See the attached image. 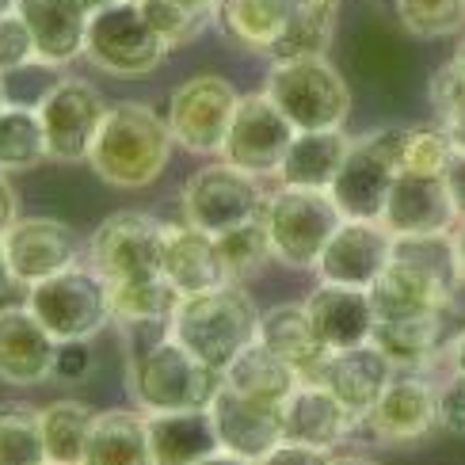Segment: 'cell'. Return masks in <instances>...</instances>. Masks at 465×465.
Returning <instances> with one entry per match:
<instances>
[{"instance_id":"obj_9","label":"cell","mask_w":465,"mask_h":465,"mask_svg":"<svg viewBox=\"0 0 465 465\" xmlns=\"http://www.w3.org/2000/svg\"><path fill=\"white\" fill-rule=\"evenodd\" d=\"M237 104H241V92L225 76L218 73L191 76V81H183L168 95L164 119L172 130V142L187 153H195V157H218Z\"/></svg>"},{"instance_id":"obj_28","label":"cell","mask_w":465,"mask_h":465,"mask_svg":"<svg viewBox=\"0 0 465 465\" xmlns=\"http://www.w3.org/2000/svg\"><path fill=\"white\" fill-rule=\"evenodd\" d=\"M347 149H351V138L343 130H298L282 157L279 183L328 191L340 176Z\"/></svg>"},{"instance_id":"obj_22","label":"cell","mask_w":465,"mask_h":465,"mask_svg":"<svg viewBox=\"0 0 465 465\" xmlns=\"http://www.w3.org/2000/svg\"><path fill=\"white\" fill-rule=\"evenodd\" d=\"M393 378H397L393 362L385 359L374 343H359V347H347V351H328L321 374H317V381L324 390H332L343 401V409L359 423L371 416V409Z\"/></svg>"},{"instance_id":"obj_26","label":"cell","mask_w":465,"mask_h":465,"mask_svg":"<svg viewBox=\"0 0 465 465\" xmlns=\"http://www.w3.org/2000/svg\"><path fill=\"white\" fill-rule=\"evenodd\" d=\"M81 465H153L149 416L142 409L95 412Z\"/></svg>"},{"instance_id":"obj_14","label":"cell","mask_w":465,"mask_h":465,"mask_svg":"<svg viewBox=\"0 0 465 465\" xmlns=\"http://www.w3.org/2000/svg\"><path fill=\"white\" fill-rule=\"evenodd\" d=\"M393 260V232L381 222H359L343 218V225L332 232V241L317 260V279L321 282H340V286H359L371 290L378 275Z\"/></svg>"},{"instance_id":"obj_3","label":"cell","mask_w":465,"mask_h":465,"mask_svg":"<svg viewBox=\"0 0 465 465\" xmlns=\"http://www.w3.org/2000/svg\"><path fill=\"white\" fill-rule=\"evenodd\" d=\"M218 390H222V371L195 359L172 336L153 343L130 371V397L145 416L210 409Z\"/></svg>"},{"instance_id":"obj_34","label":"cell","mask_w":465,"mask_h":465,"mask_svg":"<svg viewBox=\"0 0 465 465\" xmlns=\"http://www.w3.org/2000/svg\"><path fill=\"white\" fill-rule=\"evenodd\" d=\"M95 412L81 401H54L43 409V442L50 465H81Z\"/></svg>"},{"instance_id":"obj_56","label":"cell","mask_w":465,"mask_h":465,"mask_svg":"<svg viewBox=\"0 0 465 465\" xmlns=\"http://www.w3.org/2000/svg\"><path fill=\"white\" fill-rule=\"evenodd\" d=\"M454 62L465 69V31H461V38H458V50H454Z\"/></svg>"},{"instance_id":"obj_51","label":"cell","mask_w":465,"mask_h":465,"mask_svg":"<svg viewBox=\"0 0 465 465\" xmlns=\"http://www.w3.org/2000/svg\"><path fill=\"white\" fill-rule=\"evenodd\" d=\"M454 252H458V275H461V286H465V218L454 225Z\"/></svg>"},{"instance_id":"obj_31","label":"cell","mask_w":465,"mask_h":465,"mask_svg":"<svg viewBox=\"0 0 465 465\" xmlns=\"http://www.w3.org/2000/svg\"><path fill=\"white\" fill-rule=\"evenodd\" d=\"M290 15H294V0H218L214 8L229 43L252 54L275 50Z\"/></svg>"},{"instance_id":"obj_44","label":"cell","mask_w":465,"mask_h":465,"mask_svg":"<svg viewBox=\"0 0 465 465\" xmlns=\"http://www.w3.org/2000/svg\"><path fill=\"white\" fill-rule=\"evenodd\" d=\"M439 428L465 435V378L450 374V381L439 385Z\"/></svg>"},{"instance_id":"obj_29","label":"cell","mask_w":465,"mask_h":465,"mask_svg":"<svg viewBox=\"0 0 465 465\" xmlns=\"http://www.w3.org/2000/svg\"><path fill=\"white\" fill-rule=\"evenodd\" d=\"M149 447H153V465H199L206 454L222 450V442L206 409H187V412H153Z\"/></svg>"},{"instance_id":"obj_50","label":"cell","mask_w":465,"mask_h":465,"mask_svg":"<svg viewBox=\"0 0 465 465\" xmlns=\"http://www.w3.org/2000/svg\"><path fill=\"white\" fill-rule=\"evenodd\" d=\"M199 465H256V461L241 458V454H229V450H214V454H206Z\"/></svg>"},{"instance_id":"obj_20","label":"cell","mask_w":465,"mask_h":465,"mask_svg":"<svg viewBox=\"0 0 465 465\" xmlns=\"http://www.w3.org/2000/svg\"><path fill=\"white\" fill-rule=\"evenodd\" d=\"M305 313L313 321V332L321 336L328 351H347V347L371 343L378 328L371 290H359V286L321 282L305 298Z\"/></svg>"},{"instance_id":"obj_30","label":"cell","mask_w":465,"mask_h":465,"mask_svg":"<svg viewBox=\"0 0 465 465\" xmlns=\"http://www.w3.org/2000/svg\"><path fill=\"white\" fill-rule=\"evenodd\" d=\"M222 381L229 385L232 393H241L248 401H260V404H271V409H282L290 401V393L298 390V371L290 362H282L271 347H263L260 340L244 347V351L225 366Z\"/></svg>"},{"instance_id":"obj_42","label":"cell","mask_w":465,"mask_h":465,"mask_svg":"<svg viewBox=\"0 0 465 465\" xmlns=\"http://www.w3.org/2000/svg\"><path fill=\"white\" fill-rule=\"evenodd\" d=\"M428 95H431V107H435V114H439L442 126L465 114V69L454 62V57H450L447 65H439V69L431 73Z\"/></svg>"},{"instance_id":"obj_16","label":"cell","mask_w":465,"mask_h":465,"mask_svg":"<svg viewBox=\"0 0 465 465\" xmlns=\"http://www.w3.org/2000/svg\"><path fill=\"white\" fill-rule=\"evenodd\" d=\"M57 371V340L31 305H0V381L43 385Z\"/></svg>"},{"instance_id":"obj_7","label":"cell","mask_w":465,"mask_h":465,"mask_svg":"<svg viewBox=\"0 0 465 465\" xmlns=\"http://www.w3.org/2000/svg\"><path fill=\"white\" fill-rule=\"evenodd\" d=\"M172 50L176 46L149 24L142 0H119L104 12H92L84 57L95 69L123 76V81H138V76L157 73Z\"/></svg>"},{"instance_id":"obj_10","label":"cell","mask_w":465,"mask_h":465,"mask_svg":"<svg viewBox=\"0 0 465 465\" xmlns=\"http://www.w3.org/2000/svg\"><path fill=\"white\" fill-rule=\"evenodd\" d=\"M263 199L267 195L260 191L256 176L218 161V164H203L199 172H191L183 183L180 206H183L187 225L210 232V237H222V232L260 218Z\"/></svg>"},{"instance_id":"obj_37","label":"cell","mask_w":465,"mask_h":465,"mask_svg":"<svg viewBox=\"0 0 465 465\" xmlns=\"http://www.w3.org/2000/svg\"><path fill=\"white\" fill-rule=\"evenodd\" d=\"M0 465H46L43 409L24 401L0 404Z\"/></svg>"},{"instance_id":"obj_12","label":"cell","mask_w":465,"mask_h":465,"mask_svg":"<svg viewBox=\"0 0 465 465\" xmlns=\"http://www.w3.org/2000/svg\"><path fill=\"white\" fill-rule=\"evenodd\" d=\"M294 134H298L294 123L275 107V100H271L267 92H248V95H241L237 111H232V123H229V134H225L218 157L256 180L279 176Z\"/></svg>"},{"instance_id":"obj_18","label":"cell","mask_w":465,"mask_h":465,"mask_svg":"<svg viewBox=\"0 0 465 465\" xmlns=\"http://www.w3.org/2000/svg\"><path fill=\"white\" fill-rule=\"evenodd\" d=\"M450 282L435 279L431 271H423L409 260L393 256L390 267L378 275L371 286V302L378 321H412V317H442L454 305Z\"/></svg>"},{"instance_id":"obj_2","label":"cell","mask_w":465,"mask_h":465,"mask_svg":"<svg viewBox=\"0 0 465 465\" xmlns=\"http://www.w3.org/2000/svg\"><path fill=\"white\" fill-rule=\"evenodd\" d=\"M260 309L241 282H225L203 294L180 298L176 313L168 321V336L180 340L195 359L225 374V366L244 347L260 340Z\"/></svg>"},{"instance_id":"obj_11","label":"cell","mask_w":465,"mask_h":465,"mask_svg":"<svg viewBox=\"0 0 465 465\" xmlns=\"http://www.w3.org/2000/svg\"><path fill=\"white\" fill-rule=\"evenodd\" d=\"M161 256H164V222L142 214V210L111 214L88 237V263L107 282H138L161 275Z\"/></svg>"},{"instance_id":"obj_46","label":"cell","mask_w":465,"mask_h":465,"mask_svg":"<svg viewBox=\"0 0 465 465\" xmlns=\"http://www.w3.org/2000/svg\"><path fill=\"white\" fill-rule=\"evenodd\" d=\"M442 183H447V195H450V206L458 222L465 218V149L454 145V157L447 164V172H442Z\"/></svg>"},{"instance_id":"obj_41","label":"cell","mask_w":465,"mask_h":465,"mask_svg":"<svg viewBox=\"0 0 465 465\" xmlns=\"http://www.w3.org/2000/svg\"><path fill=\"white\" fill-rule=\"evenodd\" d=\"M142 8L149 15V24L157 27L172 46L191 43V38L206 27V15L191 12L187 5H180V0H142Z\"/></svg>"},{"instance_id":"obj_19","label":"cell","mask_w":465,"mask_h":465,"mask_svg":"<svg viewBox=\"0 0 465 465\" xmlns=\"http://www.w3.org/2000/svg\"><path fill=\"white\" fill-rule=\"evenodd\" d=\"M206 412H210V420H214L222 450H229V454L260 461L263 454H271L286 439L282 409H271V404H260V401H248L241 393H232L225 381L214 393V401H210Z\"/></svg>"},{"instance_id":"obj_38","label":"cell","mask_w":465,"mask_h":465,"mask_svg":"<svg viewBox=\"0 0 465 465\" xmlns=\"http://www.w3.org/2000/svg\"><path fill=\"white\" fill-rule=\"evenodd\" d=\"M401 27L416 38H447L465 31V0H393Z\"/></svg>"},{"instance_id":"obj_52","label":"cell","mask_w":465,"mask_h":465,"mask_svg":"<svg viewBox=\"0 0 465 465\" xmlns=\"http://www.w3.org/2000/svg\"><path fill=\"white\" fill-rule=\"evenodd\" d=\"M12 286H19V282L12 279V267H8V256H5V241H0V298H5Z\"/></svg>"},{"instance_id":"obj_35","label":"cell","mask_w":465,"mask_h":465,"mask_svg":"<svg viewBox=\"0 0 465 465\" xmlns=\"http://www.w3.org/2000/svg\"><path fill=\"white\" fill-rule=\"evenodd\" d=\"M340 5H294V15L267 57L271 62H290V57H328L336 31Z\"/></svg>"},{"instance_id":"obj_59","label":"cell","mask_w":465,"mask_h":465,"mask_svg":"<svg viewBox=\"0 0 465 465\" xmlns=\"http://www.w3.org/2000/svg\"><path fill=\"white\" fill-rule=\"evenodd\" d=\"M46 465H50V461H46Z\"/></svg>"},{"instance_id":"obj_47","label":"cell","mask_w":465,"mask_h":465,"mask_svg":"<svg viewBox=\"0 0 465 465\" xmlns=\"http://www.w3.org/2000/svg\"><path fill=\"white\" fill-rule=\"evenodd\" d=\"M84 371H88V347L84 343H57L54 378H81Z\"/></svg>"},{"instance_id":"obj_21","label":"cell","mask_w":465,"mask_h":465,"mask_svg":"<svg viewBox=\"0 0 465 465\" xmlns=\"http://www.w3.org/2000/svg\"><path fill=\"white\" fill-rule=\"evenodd\" d=\"M381 225L393 237H423V232H454L458 214L450 206L442 176H409L401 172L385 199Z\"/></svg>"},{"instance_id":"obj_33","label":"cell","mask_w":465,"mask_h":465,"mask_svg":"<svg viewBox=\"0 0 465 465\" xmlns=\"http://www.w3.org/2000/svg\"><path fill=\"white\" fill-rule=\"evenodd\" d=\"M50 157L38 107L8 104L0 111V172H31Z\"/></svg>"},{"instance_id":"obj_5","label":"cell","mask_w":465,"mask_h":465,"mask_svg":"<svg viewBox=\"0 0 465 465\" xmlns=\"http://www.w3.org/2000/svg\"><path fill=\"white\" fill-rule=\"evenodd\" d=\"M27 305L57 343H88L114 317L111 282L92 263L65 267L57 275L27 286Z\"/></svg>"},{"instance_id":"obj_4","label":"cell","mask_w":465,"mask_h":465,"mask_svg":"<svg viewBox=\"0 0 465 465\" xmlns=\"http://www.w3.org/2000/svg\"><path fill=\"white\" fill-rule=\"evenodd\" d=\"M263 229L271 241V256L294 271H313L321 252L343 225V214L328 191L309 187H275L263 199Z\"/></svg>"},{"instance_id":"obj_57","label":"cell","mask_w":465,"mask_h":465,"mask_svg":"<svg viewBox=\"0 0 465 465\" xmlns=\"http://www.w3.org/2000/svg\"><path fill=\"white\" fill-rule=\"evenodd\" d=\"M15 5H19V0H0V15H8V12H15Z\"/></svg>"},{"instance_id":"obj_17","label":"cell","mask_w":465,"mask_h":465,"mask_svg":"<svg viewBox=\"0 0 465 465\" xmlns=\"http://www.w3.org/2000/svg\"><path fill=\"white\" fill-rule=\"evenodd\" d=\"M362 423L381 442H416L439 428V385L423 374H397Z\"/></svg>"},{"instance_id":"obj_39","label":"cell","mask_w":465,"mask_h":465,"mask_svg":"<svg viewBox=\"0 0 465 465\" xmlns=\"http://www.w3.org/2000/svg\"><path fill=\"white\" fill-rule=\"evenodd\" d=\"M454 157V142L447 126H404L401 172L409 176H442Z\"/></svg>"},{"instance_id":"obj_32","label":"cell","mask_w":465,"mask_h":465,"mask_svg":"<svg viewBox=\"0 0 465 465\" xmlns=\"http://www.w3.org/2000/svg\"><path fill=\"white\" fill-rule=\"evenodd\" d=\"M371 343L393 362V371H404V374L428 371L442 351V317L378 321Z\"/></svg>"},{"instance_id":"obj_54","label":"cell","mask_w":465,"mask_h":465,"mask_svg":"<svg viewBox=\"0 0 465 465\" xmlns=\"http://www.w3.org/2000/svg\"><path fill=\"white\" fill-rule=\"evenodd\" d=\"M332 465H381V461H374V458H362V454H332Z\"/></svg>"},{"instance_id":"obj_13","label":"cell","mask_w":465,"mask_h":465,"mask_svg":"<svg viewBox=\"0 0 465 465\" xmlns=\"http://www.w3.org/2000/svg\"><path fill=\"white\" fill-rule=\"evenodd\" d=\"M104 114L107 104L100 88L81 81V76H62L54 88H46L43 100H38V119H43L46 130L50 161L62 164L88 161L95 134L104 126Z\"/></svg>"},{"instance_id":"obj_48","label":"cell","mask_w":465,"mask_h":465,"mask_svg":"<svg viewBox=\"0 0 465 465\" xmlns=\"http://www.w3.org/2000/svg\"><path fill=\"white\" fill-rule=\"evenodd\" d=\"M15 222H19V195L8 180V172H0V241L8 237Z\"/></svg>"},{"instance_id":"obj_43","label":"cell","mask_w":465,"mask_h":465,"mask_svg":"<svg viewBox=\"0 0 465 465\" xmlns=\"http://www.w3.org/2000/svg\"><path fill=\"white\" fill-rule=\"evenodd\" d=\"M31 62H38V50H35L27 19L19 12L0 15V76L27 69Z\"/></svg>"},{"instance_id":"obj_58","label":"cell","mask_w":465,"mask_h":465,"mask_svg":"<svg viewBox=\"0 0 465 465\" xmlns=\"http://www.w3.org/2000/svg\"><path fill=\"white\" fill-rule=\"evenodd\" d=\"M8 107V100H5V81H0V111Z\"/></svg>"},{"instance_id":"obj_23","label":"cell","mask_w":465,"mask_h":465,"mask_svg":"<svg viewBox=\"0 0 465 465\" xmlns=\"http://www.w3.org/2000/svg\"><path fill=\"white\" fill-rule=\"evenodd\" d=\"M15 12L31 27L38 65L57 69L84 54L92 24V12L84 5H76V0H19Z\"/></svg>"},{"instance_id":"obj_36","label":"cell","mask_w":465,"mask_h":465,"mask_svg":"<svg viewBox=\"0 0 465 465\" xmlns=\"http://www.w3.org/2000/svg\"><path fill=\"white\" fill-rule=\"evenodd\" d=\"M180 290L164 275L138 279V282H111V305L119 321L134 324H168L180 305Z\"/></svg>"},{"instance_id":"obj_1","label":"cell","mask_w":465,"mask_h":465,"mask_svg":"<svg viewBox=\"0 0 465 465\" xmlns=\"http://www.w3.org/2000/svg\"><path fill=\"white\" fill-rule=\"evenodd\" d=\"M172 145L176 142H172L164 114H157L149 104H114L104 114L88 164L111 187L142 191L161 180Z\"/></svg>"},{"instance_id":"obj_53","label":"cell","mask_w":465,"mask_h":465,"mask_svg":"<svg viewBox=\"0 0 465 465\" xmlns=\"http://www.w3.org/2000/svg\"><path fill=\"white\" fill-rule=\"evenodd\" d=\"M442 126V123H439ZM447 134H450V142L458 145V149H465V114L461 119H454V123H447Z\"/></svg>"},{"instance_id":"obj_15","label":"cell","mask_w":465,"mask_h":465,"mask_svg":"<svg viewBox=\"0 0 465 465\" xmlns=\"http://www.w3.org/2000/svg\"><path fill=\"white\" fill-rule=\"evenodd\" d=\"M5 256L19 286H35L81 263V237L57 218H19L5 237Z\"/></svg>"},{"instance_id":"obj_8","label":"cell","mask_w":465,"mask_h":465,"mask_svg":"<svg viewBox=\"0 0 465 465\" xmlns=\"http://www.w3.org/2000/svg\"><path fill=\"white\" fill-rule=\"evenodd\" d=\"M401 145L404 126H381L362 134V138H351L340 176L328 187L343 218L381 222L385 199L393 191V180L401 176Z\"/></svg>"},{"instance_id":"obj_27","label":"cell","mask_w":465,"mask_h":465,"mask_svg":"<svg viewBox=\"0 0 465 465\" xmlns=\"http://www.w3.org/2000/svg\"><path fill=\"white\" fill-rule=\"evenodd\" d=\"M260 343L271 347L282 362H290L298 371L302 381H317L321 366L328 359V347L313 332V321L302 305H275L260 317Z\"/></svg>"},{"instance_id":"obj_24","label":"cell","mask_w":465,"mask_h":465,"mask_svg":"<svg viewBox=\"0 0 465 465\" xmlns=\"http://www.w3.org/2000/svg\"><path fill=\"white\" fill-rule=\"evenodd\" d=\"M355 423L359 420L343 409V401L332 390H324L321 381H298V390L282 404V431L290 442H302V447L336 450Z\"/></svg>"},{"instance_id":"obj_45","label":"cell","mask_w":465,"mask_h":465,"mask_svg":"<svg viewBox=\"0 0 465 465\" xmlns=\"http://www.w3.org/2000/svg\"><path fill=\"white\" fill-rule=\"evenodd\" d=\"M256 465H332V450H317V447H302V442L282 439L275 450L263 454Z\"/></svg>"},{"instance_id":"obj_49","label":"cell","mask_w":465,"mask_h":465,"mask_svg":"<svg viewBox=\"0 0 465 465\" xmlns=\"http://www.w3.org/2000/svg\"><path fill=\"white\" fill-rule=\"evenodd\" d=\"M450 366H454V374L465 378V328L450 340Z\"/></svg>"},{"instance_id":"obj_25","label":"cell","mask_w":465,"mask_h":465,"mask_svg":"<svg viewBox=\"0 0 465 465\" xmlns=\"http://www.w3.org/2000/svg\"><path fill=\"white\" fill-rule=\"evenodd\" d=\"M161 275L180 290V294H203V290H214L232 282L218 237L195 229V225H164V256H161Z\"/></svg>"},{"instance_id":"obj_6","label":"cell","mask_w":465,"mask_h":465,"mask_svg":"<svg viewBox=\"0 0 465 465\" xmlns=\"http://www.w3.org/2000/svg\"><path fill=\"white\" fill-rule=\"evenodd\" d=\"M263 92L294 123V130H343L351 114V88L328 57L271 62Z\"/></svg>"},{"instance_id":"obj_55","label":"cell","mask_w":465,"mask_h":465,"mask_svg":"<svg viewBox=\"0 0 465 465\" xmlns=\"http://www.w3.org/2000/svg\"><path fill=\"white\" fill-rule=\"evenodd\" d=\"M76 5H84L88 12H104V8H111V5H119V0H76Z\"/></svg>"},{"instance_id":"obj_40","label":"cell","mask_w":465,"mask_h":465,"mask_svg":"<svg viewBox=\"0 0 465 465\" xmlns=\"http://www.w3.org/2000/svg\"><path fill=\"white\" fill-rule=\"evenodd\" d=\"M218 248H222V260H225V271H229L232 282L256 275L267 260H275V256H271V241H267L263 218H252V222H244L237 229L222 232Z\"/></svg>"}]
</instances>
